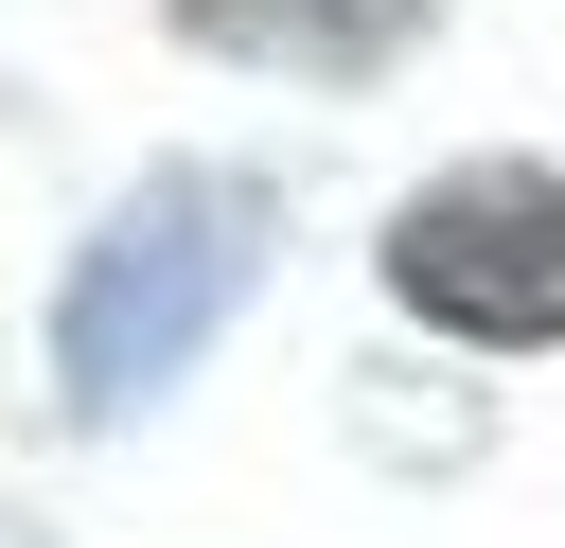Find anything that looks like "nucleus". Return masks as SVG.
Masks as SVG:
<instances>
[{
	"label": "nucleus",
	"mask_w": 565,
	"mask_h": 548,
	"mask_svg": "<svg viewBox=\"0 0 565 548\" xmlns=\"http://www.w3.org/2000/svg\"><path fill=\"white\" fill-rule=\"evenodd\" d=\"M247 265H265V194H247V177H212V159L141 177V194L71 247V301H53V371H71V407H88V424L159 407V389L212 354V318L247 301Z\"/></svg>",
	"instance_id": "obj_1"
},
{
	"label": "nucleus",
	"mask_w": 565,
	"mask_h": 548,
	"mask_svg": "<svg viewBox=\"0 0 565 548\" xmlns=\"http://www.w3.org/2000/svg\"><path fill=\"white\" fill-rule=\"evenodd\" d=\"M441 0H177V35L247 53V71H388Z\"/></svg>",
	"instance_id": "obj_3"
},
{
	"label": "nucleus",
	"mask_w": 565,
	"mask_h": 548,
	"mask_svg": "<svg viewBox=\"0 0 565 548\" xmlns=\"http://www.w3.org/2000/svg\"><path fill=\"white\" fill-rule=\"evenodd\" d=\"M388 301L441 318V336H565V177L530 159H477V177H424L388 212Z\"/></svg>",
	"instance_id": "obj_2"
}]
</instances>
